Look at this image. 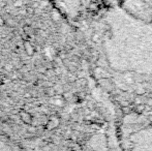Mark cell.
Masks as SVG:
<instances>
[{
	"label": "cell",
	"instance_id": "cell-6",
	"mask_svg": "<svg viewBox=\"0 0 152 151\" xmlns=\"http://www.w3.org/2000/svg\"><path fill=\"white\" fill-rule=\"evenodd\" d=\"M91 39H92V42H98V40H99V34H98V33H94V34H92Z\"/></svg>",
	"mask_w": 152,
	"mask_h": 151
},
{
	"label": "cell",
	"instance_id": "cell-8",
	"mask_svg": "<svg viewBox=\"0 0 152 151\" xmlns=\"http://www.w3.org/2000/svg\"><path fill=\"white\" fill-rule=\"evenodd\" d=\"M134 101H136L137 105H141V104H142V99H141L140 97H139V98H138V97H137V98L134 99Z\"/></svg>",
	"mask_w": 152,
	"mask_h": 151
},
{
	"label": "cell",
	"instance_id": "cell-10",
	"mask_svg": "<svg viewBox=\"0 0 152 151\" xmlns=\"http://www.w3.org/2000/svg\"><path fill=\"white\" fill-rule=\"evenodd\" d=\"M147 105L148 106H152V99H148V101H147Z\"/></svg>",
	"mask_w": 152,
	"mask_h": 151
},
{
	"label": "cell",
	"instance_id": "cell-9",
	"mask_svg": "<svg viewBox=\"0 0 152 151\" xmlns=\"http://www.w3.org/2000/svg\"><path fill=\"white\" fill-rule=\"evenodd\" d=\"M27 12H28V14H33V8H31V7H28L27 8Z\"/></svg>",
	"mask_w": 152,
	"mask_h": 151
},
{
	"label": "cell",
	"instance_id": "cell-5",
	"mask_svg": "<svg viewBox=\"0 0 152 151\" xmlns=\"http://www.w3.org/2000/svg\"><path fill=\"white\" fill-rule=\"evenodd\" d=\"M124 80L126 81V83H128V84H130V83L134 82V80H132V77L130 75H125V77H124Z\"/></svg>",
	"mask_w": 152,
	"mask_h": 151
},
{
	"label": "cell",
	"instance_id": "cell-1",
	"mask_svg": "<svg viewBox=\"0 0 152 151\" xmlns=\"http://www.w3.org/2000/svg\"><path fill=\"white\" fill-rule=\"evenodd\" d=\"M19 116H20V119L25 123V124L29 125V124H31V123L33 122V118H32L31 114L29 113V112L22 110V111H20V113H19Z\"/></svg>",
	"mask_w": 152,
	"mask_h": 151
},
{
	"label": "cell",
	"instance_id": "cell-3",
	"mask_svg": "<svg viewBox=\"0 0 152 151\" xmlns=\"http://www.w3.org/2000/svg\"><path fill=\"white\" fill-rule=\"evenodd\" d=\"M24 48H25V51H26V54L28 55V56H32V55H34V52H35L34 47L32 46V44L29 42L28 39L24 40Z\"/></svg>",
	"mask_w": 152,
	"mask_h": 151
},
{
	"label": "cell",
	"instance_id": "cell-2",
	"mask_svg": "<svg viewBox=\"0 0 152 151\" xmlns=\"http://www.w3.org/2000/svg\"><path fill=\"white\" fill-rule=\"evenodd\" d=\"M59 123H60L59 118H57V117H52V118L49 120V122L47 123L46 128L47 129H54V128H56V127L58 126Z\"/></svg>",
	"mask_w": 152,
	"mask_h": 151
},
{
	"label": "cell",
	"instance_id": "cell-4",
	"mask_svg": "<svg viewBox=\"0 0 152 151\" xmlns=\"http://www.w3.org/2000/svg\"><path fill=\"white\" fill-rule=\"evenodd\" d=\"M24 31H25V33H26V35H28V36H32V32H33V30H32V28L30 26H25Z\"/></svg>",
	"mask_w": 152,
	"mask_h": 151
},
{
	"label": "cell",
	"instance_id": "cell-7",
	"mask_svg": "<svg viewBox=\"0 0 152 151\" xmlns=\"http://www.w3.org/2000/svg\"><path fill=\"white\" fill-rule=\"evenodd\" d=\"M47 91H48V94H49V95H51V96L55 95V93H56V90H55L54 88H49Z\"/></svg>",
	"mask_w": 152,
	"mask_h": 151
}]
</instances>
